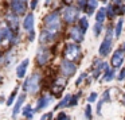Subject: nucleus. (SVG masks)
I'll list each match as a JSON object with an SVG mask.
<instances>
[{
  "label": "nucleus",
  "instance_id": "17",
  "mask_svg": "<svg viewBox=\"0 0 125 120\" xmlns=\"http://www.w3.org/2000/svg\"><path fill=\"white\" fill-rule=\"evenodd\" d=\"M28 63H30V60H28V58H26L24 61H22V62L18 65V68H16V77H18V78H23V77L26 76V73H27V68H28Z\"/></svg>",
  "mask_w": 125,
  "mask_h": 120
},
{
  "label": "nucleus",
  "instance_id": "26",
  "mask_svg": "<svg viewBox=\"0 0 125 120\" xmlns=\"http://www.w3.org/2000/svg\"><path fill=\"white\" fill-rule=\"evenodd\" d=\"M78 26L86 33V31L89 30V19H87V16H81L78 19Z\"/></svg>",
  "mask_w": 125,
  "mask_h": 120
},
{
  "label": "nucleus",
  "instance_id": "39",
  "mask_svg": "<svg viewBox=\"0 0 125 120\" xmlns=\"http://www.w3.org/2000/svg\"><path fill=\"white\" fill-rule=\"evenodd\" d=\"M110 3L114 4V6H120V4L124 3V0H110Z\"/></svg>",
  "mask_w": 125,
  "mask_h": 120
},
{
  "label": "nucleus",
  "instance_id": "21",
  "mask_svg": "<svg viewBox=\"0 0 125 120\" xmlns=\"http://www.w3.org/2000/svg\"><path fill=\"white\" fill-rule=\"evenodd\" d=\"M106 18H108V15H106V8L105 7H100V10L95 12V22L104 23Z\"/></svg>",
  "mask_w": 125,
  "mask_h": 120
},
{
  "label": "nucleus",
  "instance_id": "42",
  "mask_svg": "<svg viewBox=\"0 0 125 120\" xmlns=\"http://www.w3.org/2000/svg\"><path fill=\"white\" fill-rule=\"evenodd\" d=\"M63 1H65V3H66V4H67V6H70V4H71V3H73L74 0H63Z\"/></svg>",
  "mask_w": 125,
  "mask_h": 120
},
{
  "label": "nucleus",
  "instance_id": "15",
  "mask_svg": "<svg viewBox=\"0 0 125 120\" xmlns=\"http://www.w3.org/2000/svg\"><path fill=\"white\" fill-rule=\"evenodd\" d=\"M57 36H58V34L51 33V31H47L46 28H44V30L41 33L39 42H41V45H47V43H50V42H54L55 39H57Z\"/></svg>",
  "mask_w": 125,
  "mask_h": 120
},
{
  "label": "nucleus",
  "instance_id": "31",
  "mask_svg": "<svg viewBox=\"0 0 125 120\" xmlns=\"http://www.w3.org/2000/svg\"><path fill=\"white\" fill-rule=\"evenodd\" d=\"M116 11H117V15L118 16H124L125 15V4H120V6H116Z\"/></svg>",
  "mask_w": 125,
  "mask_h": 120
},
{
  "label": "nucleus",
  "instance_id": "1",
  "mask_svg": "<svg viewBox=\"0 0 125 120\" xmlns=\"http://www.w3.org/2000/svg\"><path fill=\"white\" fill-rule=\"evenodd\" d=\"M42 85V74L39 72H34L28 78H26L24 84H23V90L30 95H36L41 89Z\"/></svg>",
  "mask_w": 125,
  "mask_h": 120
},
{
  "label": "nucleus",
  "instance_id": "19",
  "mask_svg": "<svg viewBox=\"0 0 125 120\" xmlns=\"http://www.w3.org/2000/svg\"><path fill=\"white\" fill-rule=\"evenodd\" d=\"M24 100H26V95H20L19 97H18L16 103H15V107H14V111H12V117H14V119L18 116L19 111L22 109V107H23V103H24Z\"/></svg>",
  "mask_w": 125,
  "mask_h": 120
},
{
  "label": "nucleus",
  "instance_id": "32",
  "mask_svg": "<svg viewBox=\"0 0 125 120\" xmlns=\"http://www.w3.org/2000/svg\"><path fill=\"white\" fill-rule=\"evenodd\" d=\"M101 98H102L105 103H110V101H112V98H110V90L106 89L105 92L102 93V97H101Z\"/></svg>",
  "mask_w": 125,
  "mask_h": 120
},
{
  "label": "nucleus",
  "instance_id": "5",
  "mask_svg": "<svg viewBox=\"0 0 125 120\" xmlns=\"http://www.w3.org/2000/svg\"><path fill=\"white\" fill-rule=\"evenodd\" d=\"M79 11L81 10L78 7L66 6L62 11V16H63V20H65L66 24H74L79 19Z\"/></svg>",
  "mask_w": 125,
  "mask_h": 120
},
{
  "label": "nucleus",
  "instance_id": "18",
  "mask_svg": "<svg viewBox=\"0 0 125 120\" xmlns=\"http://www.w3.org/2000/svg\"><path fill=\"white\" fill-rule=\"evenodd\" d=\"M116 77H117L116 76V69L114 68H108L102 74V81L104 82H110V81H113Z\"/></svg>",
  "mask_w": 125,
  "mask_h": 120
},
{
  "label": "nucleus",
  "instance_id": "23",
  "mask_svg": "<svg viewBox=\"0 0 125 120\" xmlns=\"http://www.w3.org/2000/svg\"><path fill=\"white\" fill-rule=\"evenodd\" d=\"M122 26H124V19H122V16H121L118 20H117L116 26H114V36H116V38H120V36H121Z\"/></svg>",
  "mask_w": 125,
  "mask_h": 120
},
{
  "label": "nucleus",
  "instance_id": "38",
  "mask_svg": "<svg viewBox=\"0 0 125 120\" xmlns=\"http://www.w3.org/2000/svg\"><path fill=\"white\" fill-rule=\"evenodd\" d=\"M104 103H105V101L101 98V100L98 101V104H97V113L100 115V116H101V111H102V104H104Z\"/></svg>",
  "mask_w": 125,
  "mask_h": 120
},
{
  "label": "nucleus",
  "instance_id": "12",
  "mask_svg": "<svg viewBox=\"0 0 125 120\" xmlns=\"http://www.w3.org/2000/svg\"><path fill=\"white\" fill-rule=\"evenodd\" d=\"M11 11L16 15H24L27 11V0H11Z\"/></svg>",
  "mask_w": 125,
  "mask_h": 120
},
{
  "label": "nucleus",
  "instance_id": "11",
  "mask_svg": "<svg viewBox=\"0 0 125 120\" xmlns=\"http://www.w3.org/2000/svg\"><path fill=\"white\" fill-rule=\"evenodd\" d=\"M108 68H109L108 62H105V61H100V60H95L94 63H93V70H92L93 74H92V77L94 80H97L101 74H104V72H105Z\"/></svg>",
  "mask_w": 125,
  "mask_h": 120
},
{
  "label": "nucleus",
  "instance_id": "16",
  "mask_svg": "<svg viewBox=\"0 0 125 120\" xmlns=\"http://www.w3.org/2000/svg\"><path fill=\"white\" fill-rule=\"evenodd\" d=\"M34 24H35V18H34L32 12H30V14L26 15L24 20H23V27L27 33H30V31L34 30Z\"/></svg>",
  "mask_w": 125,
  "mask_h": 120
},
{
  "label": "nucleus",
  "instance_id": "28",
  "mask_svg": "<svg viewBox=\"0 0 125 120\" xmlns=\"http://www.w3.org/2000/svg\"><path fill=\"white\" fill-rule=\"evenodd\" d=\"M81 95H82V92H78L77 95H73V96H71V100H70L69 107H75L77 104H78L79 98H81Z\"/></svg>",
  "mask_w": 125,
  "mask_h": 120
},
{
  "label": "nucleus",
  "instance_id": "27",
  "mask_svg": "<svg viewBox=\"0 0 125 120\" xmlns=\"http://www.w3.org/2000/svg\"><path fill=\"white\" fill-rule=\"evenodd\" d=\"M104 31V23L101 22H95L94 27H93V34H94V36H100V34Z\"/></svg>",
  "mask_w": 125,
  "mask_h": 120
},
{
  "label": "nucleus",
  "instance_id": "25",
  "mask_svg": "<svg viewBox=\"0 0 125 120\" xmlns=\"http://www.w3.org/2000/svg\"><path fill=\"white\" fill-rule=\"evenodd\" d=\"M34 112H35V109H32V107H31V105H26L24 109H23V116H24L27 120H32Z\"/></svg>",
  "mask_w": 125,
  "mask_h": 120
},
{
  "label": "nucleus",
  "instance_id": "22",
  "mask_svg": "<svg viewBox=\"0 0 125 120\" xmlns=\"http://www.w3.org/2000/svg\"><path fill=\"white\" fill-rule=\"evenodd\" d=\"M71 96H73V95H66V96H63V98L59 101V103H58V105H55V109H62V108L69 107L70 100H71Z\"/></svg>",
  "mask_w": 125,
  "mask_h": 120
},
{
  "label": "nucleus",
  "instance_id": "20",
  "mask_svg": "<svg viewBox=\"0 0 125 120\" xmlns=\"http://www.w3.org/2000/svg\"><path fill=\"white\" fill-rule=\"evenodd\" d=\"M98 7V0H87L86 8H85V12H86L87 16H92L95 12V8Z\"/></svg>",
  "mask_w": 125,
  "mask_h": 120
},
{
  "label": "nucleus",
  "instance_id": "3",
  "mask_svg": "<svg viewBox=\"0 0 125 120\" xmlns=\"http://www.w3.org/2000/svg\"><path fill=\"white\" fill-rule=\"evenodd\" d=\"M113 33H114V27H112L110 24L106 28V35L104 38V41L101 42L100 47H98V55L102 58L108 57L112 51V46H113Z\"/></svg>",
  "mask_w": 125,
  "mask_h": 120
},
{
  "label": "nucleus",
  "instance_id": "30",
  "mask_svg": "<svg viewBox=\"0 0 125 120\" xmlns=\"http://www.w3.org/2000/svg\"><path fill=\"white\" fill-rule=\"evenodd\" d=\"M16 95H18V88H15L14 89V92L10 95V97H8V100H7V105H12V103H14V100H15V97H16Z\"/></svg>",
  "mask_w": 125,
  "mask_h": 120
},
{
  "label": "nucleus",
  "instance_id": "7",
  "mask_svg": "<svg viewBox=\"0 0 125 120\" xmlns=\"http://www.w3.org/2000/svg\"><path fill=\"white\" fill-rule=\"evenodd\" d=\"M50 60H51V50L44 45H42L36 53V63L39 66H46L50 62Z\"/></svg>",
  "mask_w": 125,
  "mask_h": 120
},
{
  "label": "nucleus",
  "instance_id": "43",
  "mask_svg": "<svg viewBox=\"0 0 125 120\" xmlns=\"http://www.w3.org/2000/svg\"><path fill=\"white\" fill-rule=\"evenodd\" d=\"M120 47H121V49H122V50H124V51H125V42H124V43H122V45H121V46H120Z\"/></svg>",
  "mask_w": 125,
  "mask_h": 120
},
{
  "label": "nucleus",
  "instance_id": "35",
  "mask_svg": "<svg viewBox=\"0 0 125 120\" xmlns=\"http://www.w3.org/2000/svg\"><path fill=\"white\" fill-rule=\"evenodd\" d=\"M118 81H124L125 80V68H121V70L118 72V74H117V77H116Z\"/></svg>",
  "mask_w": 125,
  "mask_h": 120
},
{
  "label": "nucleus",
  "instance_id": "24",
  "mask_svg": "<svg viewBox=\"0 0 125 120\" xmlns=\"http://www.w3.org/2000/svg\"><path fill=\"white\" fill-rule=\"evenodd\" d=\"M106 15H108V18L109 19H114V18L116 16H118V15H117V11H116V6H114V4H109L108 7H106Z\"/></svg>",
  "mask_w": 125,
  "mask_h": 120
},
{
  "label": "nucleus",
  "instance_id": "33",
  "mask_svg": "<svg viewBox=\"0 0 125 120\" xmlns=\"http://www.w3.org/2000/svg\"><path fill=\"white\" fill-rule=\"evenodd\" d=\"M86 78H87V73H86V72L81 73V76H79L78 78L75 80V85H77V86H78V85H81V84H82V81H83V80H86Z\"/></svg>",
  "mask_w": 125,
  "mask_h": 120
},
{
  "label": "nucleus",
  "instance_id": "36",
  "mask_svg": "<svg viewBox=\"0 0 125 120\" xmlns=\"http://www.w3.org/2000/svg\"><path fill=\"white\" fill-rule=\"evenodd\" d=\"M97 97H98V95H97V93H95V92H92V93H90V96L87 97V103H89V104L94 103V101L97 100Z\"/></svg>",
  "mask_w": 125,
  "mask_h": 120
},
{
  "label": "nucleus",
  "instance_id": "45",
  "mask_svg": "<svg viewBox=\"0 0 125 120\" xmlns=\"http://www.w3.org/2000/svg\"><path fill=\"white\" fill-rule=\"evenodd\" d=\"M1 81H3V77L0 76V84H1Z\"/></svg>",
  "mask_w": 125,
  "mask_h": 120
},
{
  "label": "nucleus",
  "instance_id": "34",
  "mask_svg": "<svg viewBox=\"0 0 125 120\" xmlns=\"http://www.w3.org/2000/svg\"><path fill=\"white\" fill-rule=\"evenodd\" d=\"M86 4H87V0H77V7H78L81 11H85Z\"/></svg>",
  "mask_w": 125,
  "mask_h": 120
},
{
  "label": "nucleus",
  "instance_id": "41",
  "mask_svg": "<svg viewBox=\"0 0 125 120\" xmlns=\"http://www.w3.org/2000/svg\"><path fill=\"white\" fill-rule=\"evenodd\" d=\"M51 115H52L51 112H49V113H44L43 116L41 117V120H49V119H50V116H51Z\"/></svg>",
  "mask_w": 125,
  "mask_h": 120
},
{
  "label": "nucleus",
  "instance_id": "2",
  "mask_svg": "<svg viewBox=\"0 0 125 120\" xmlns=\"http://www.w3.org/2000/svg\"><path fill=\"white\" fill-rule=\"evenodd\" d=\"M44 28L47 31H51V33L59 34L61 28H62V20H61V15L58 11H52L49 15L44 16Z\"/></svg>",
  "mask_w": 125,
  "mask_h": 120
},
{
  "label": "nucleus",
  "instance_id": "4",
  "mask_svg": "<svg viewBox=\"0 0 125 120\" xmlns=\"http://www.w3.org/2000/svg\"><path fill=\"white\" fill-rule=\"evenodd\" d=\"M81 54H82L81 46H79V43H75V42L66 43L62 51L63 60H69V61H73V62H77L81 58Z\"/></svg>",
  "mask_w": 125,
  "mask_h": 120
},
{
  "label": "nucleus",
  "instance_id": "10",
  "mask_svg": "<svg viewBox=\"0 0 125 120\" xmlns=\"http://www.w3.org/2000/svg\"><path fill=\"white\" fill-rule=\"evenodd\" d=\"M69 38H70L71 41H74L75 43H81L85 39V31L82 30L78 24L71 26L70 30H69Z\"/></svg>",
  "mask_w": 125,
  "mask_h": 120
},
{
  "label": "nucleus",
  "instance_id": "13",
  "mask_svg": "<svg viewBox=\"0 0 125 120\" xmlns=\"http://www.w3.org/2000/svg\"><path fill=\"white\" fill-rule=\"evenodd\" d=\"M52 100H54V97H52L51 95H42L41 97L38 98V101H36L35 112L42 111V109H44L46 107H49L50 104L52 103Z\"/></svg>",
  "mask_w": 125,
  "mask_h": 120
},
{
  "label": "nucleus",
  "instance_id": "14",
  "mask_svg": "<svg viewBox=\"0 0 125 120\" xmlns=\"http://www.w3.org/2000/svg\"><path fill=\"white\" fill-rule=\"evenodd\" d=\"M18 16H19V15L14 14V12H12V14H8L6 16L7 24H8V27L11 28L15 34H18V31H19V19H18Z\"/></svg>",
  "mask_w": 125,
  "mask_h": 120
},
{
  "label": "nucleus",
  "instance_id": "8",
  "mask_svg": "<svg viewBox=\"0 0 125 120\" xmlns=\"http://www.w3.org/2000/svg\"><path fill=\"white\" fill-rule=\"evenodd\" d=\"M66 84H67V78L63 76H59L57 77V78L52 81L51 86H50V89H51V95L54 96H61V93L65 90L66 88Z\"/></svg>",
  "mask_w": 125,
  "mask_h": 120
},
{
  "label": "nucleus",
  "instance_id": "40",
  "mask_svg": "<svg viewBox=\"0 0 125 120\" xmlns=\"http://www.w3.org/2000/svg\"><path fill=\"white\" fill-rule=\"evenodd\" d=\"M36 6H38V0H32V1H31L30 8H31V10H35V8H36Z\"/></svg>",
  "mask_w": 125,
  "mask_h": 120
},
{
  "label": "nucleus",
  "instance_id": "44",
  "mask_svg": "<svg viewBox=\"0 0 125 120\" xmlns=\"http://www.w3.org/2000/svg\"><path fill=\"white\" fill-rule=\"evenodd\" d=\"M122 101H124V104H125V93H122Z\"/></svg>",
  "mask_w": 125,
  "mask_h": 120
},
{
  "label": "nucleus",
  "instance_id": "46",
  "mask_svg": "<svg viewBox=\"0 0 125 120\" xmlns=\"http://www.w3.org/2000/svg\"><path fill=\"white\" fill-rule=\"evenodd\" d=\"M100 1H104V3H105V1H106V0H100Z\"/></svg>",
  "mask_w": 125,
  "mask_h": 120
},
{
  "label": "nucleus",
  "instance_id": "6",
  "mask_svg": "<svg viewBox=\"0 0 125 120\" xmlns=\"http://www.w3.org/2000/svg\"><path fill=\"white\" fill-rule=\"evenodd\" d=\"M59 72H61V76L66 77V78H70V77H73L77 73V63L69 60H63L61 62Z\"/></svg>",
  "mask_w": 125,
  "mask_h": 120
},
{
  "label": "nucleus",
  "instance_id": "37",
  "mask_svg": "<svg viewBox=\"0 0 125 120\" xmlns=\"http://www.w3.org/2000/svg\"><path fill=\"white\" fill-rule=\"evenodd\" d=\"M57 120H70V116L66 115L65 112H61V113L57 116Z\"/></svg>",
  "mask_w": 125,
  "mask_h": 120
},
{
  "label": "nucleus",
  "instance_id": "29",
  "mask_svg": "<svg viewBox=\"0 0 125 120\" xmlns=\"http://www.w3.org/2000/svg\"><path fill=\"white\" fill-rule=\"evenodd\" d=\"M93 111H92V105H89L87 104L86 108H85V119L86 120H93Z\"/></svg>",
  "mask_w": 125,
  "mask_h": 120
},
{
  "label": "nucleus",
  "instance_id": "9",
  "mask_svg": "<svg viewBox=\"0 0 125 120\" xmlns=\"http://www.w3.org/2000/svg\"><path fill=\"white\" fill-rule=\"evenodd\" d=\"M122 63H125V51L118 47L110 57V65L114 69H121Z\"/></svg>",
  "mask_w": 125,
  "mask_h": 120
}]
</instances>
